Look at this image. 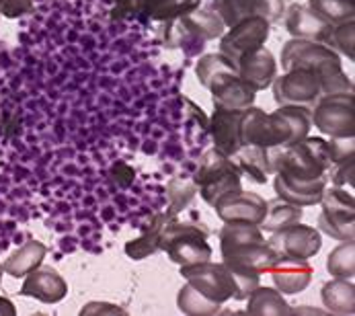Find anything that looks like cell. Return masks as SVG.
Instances as JSON below:
<instances>
[{"mask_svg":"<svg viewBox=\"0 0 355 316\" xmlns=\"http://www.w3.org/2000/svg\"><path fill=\"white\" fill-rule=\"evenodd\" d=\"M312 128V109L300 105H279L265 113L259 107H249L241 115L243 146L279 148L306 138Z\"/></svg>","mask_w":355,"mask_h":316,"instance_id":"obj_1","label":"cell"},{"mask_svg":"<svg viewBox=\"0 0 355 316\" xmlns=\"http://www.w3.org/2000/svg\"><path fill=\"white\" fill-rule=\"evenodd\" d=\"M220 253L228 267L257 275L269 273L279 257L257 224H224L220 230Z\"/></svg>","mask_w":355,"mask_h":316,"instance_id":"obj_2","label":"cell"},{"mask_svg":"<svg viewBox=\"0 0 355 316\" xmlns=\"http://www.w3.org/2000/svg\"><path fill=\"white\" fill-rule=\"evenodd\" d=\"M181 275L187 283H191L198 292H202L205 298L226 304L228 300H247V296L261 283V275L232 269L224 261L214 263L202 261V263L183 265Z\"/></svg>","mask_w":355,"mask_h":316,"instance_id":"obj_3","label":"cell"},{"mask_svg":"<svg viewBox=\"0 0 355 316\" xmlns=\"http://www.w3.org/2000/svg\"><path fill=\"white\" fill-rule=\"evenodd\" d=\"M196 74L198 80L211 93L214 107L245 111L254 105L257 91L241 78L234 62L222 52L202 55L196 64Z\"/></svg>","mask_w":355,"mask_h":316,"instance_id":"obj_4","label":"cell"},{"mask_svg":"<svg viewBox=\"0 0 355 316\" xmlns=\"http://www.w3.org/2000/svg\"><path fill=\"white\" fill-rule=\"evenodd\" d=\"M284 70L294 66H306L320 74L322 95L331 93H354V82L345 74L339 53L327 44L310 40H290L282 50Z\"/></svg>","mask_w":355,"mask_h":316,"instance_id":"obj_5","label":"cell"},{"mask_svg":"<svg viewBox=\"0 0 355 316\" xmlns=\"http://www.w3.org/2000/svg\"><path fill=\"white\" fill-rule=\"evenodd\" d=\"M271 168L273 173L296 181H316L329 177V170L333 168L329 144L320 136H306L294 144L271 148Z\"/></svg>","mask_w":355,"mask_h":316,"instance_id":"obj_6","label":"cell"},{"mask_svg":"<svg viewBox=\"0 0 355 316\" xmlns=\"http://www.w3.org/2000/svg\"><path fill=\"white\" fill-rule=\"evenodd\" d=\"M224 21L218 17V12L207 8H193L173 21H166L162 27V44L168 50H183L187 55L202 52V48L211 42L220 40L224 35Z\"/></svg>","mask_w":355,"mask_h":316,"instance_id":"obj_7","label":"cell"},{"mask_svg":"<svg viewBox=\"0 0 355 316\" xmlns=\"http://www.w3.org/2000/svg\"><path fill=\"white\" fill-rule=\"evenodd\" d=\"M209 228L202 222H177L168 220L162 238L160 251L168 255V259L177 265H193L211 259V247L207 243Z\"/></svg>","mask_w":355,"mask_h":316,"instance_id":"obj_8","label":"cell"},{"mask_svg":"<svg viewBox=\"0 0 355 316\" xmlns=\"http://www.w3.org/2000/svg\"><path fill=\"white\" fill-rule=\"evenodd\" d=\"M243 173L232 157L218 152L216 148L207 150L202 157L200 168L193 175L198 191L205 204L214 206L224 193L241 189Z\"/></svg>","mask_w":355,"mask_h":316,"instance_id":"obj_9","label":"cell"},{"mask_svg":"<svg viewBox=\"0 0 355 316\" xmlns=\"http://www.w3.org/2000/svg\"><path fill=\"white\" fill-rule=\"evenodd\" d=\"M322 211L318 216V230L335 240H354L355 238V200L354 193L327 185L320 204Z\"/></svg>","mask_w":355,"mask_h":316,"instance_id":"obj_10","label":"cell"},{"mask_svg":"<svg viewBox=\"0 0 355 316\" xmlns=\"http://www.w3.org/2000/svg\"><path fill=\"white\" fill-rule=\"evenodd\" d=\"M312 125L329 138L355 136V95L331 93L322 95L312 107Z\"/></svg>","mask_w":355,"mask_h":316,"instance_id":"obj_11","label":"cell"},{"mask_svg":"<svg viewBox=\"0 0 355 316\" xmlns=\"http://www.w3.org/2000/svg\"><path fill=\"white\" fill-rule=\"evenodd\" d=\"M271 87L277 105H300L312 109L322 97L320 74L306 66L288 68L282 76L273 78Z\"/></svg>","mask_w":355,"mask_h":316,"instance_id":"obj_12","label":"cell"},{"mask_svg":"<svg viewBox=\"0 0 355 316\" xmlns=\"http://www.w3.org/2000/svg\"><path fill=\"white\" fill-rule=\"evenodd\" d=\"M271 31V23L263 17H249L232 25L222 37H220V52L232 62H236L241 55L253 52L257 48L265 46Z\"/></svg>","mask_w":355,"mask_h":316,"instance_id":"obj_13","label":"cell"},{"mask_svg":"<svg viewBox=\"0 0 355 316\" xmlns=\"http://www.w3.org/2000/svg\"><path fill=\"white\" fill-rule=\"evenodd\" d=\"M224 224H261L267 213V202L253 191L234 189L224 193L214 206Z\"/></svg>","mask_w":355,"mask_h":316,"instance_id":"obj_14","label":"cell"},{"mask_svg":"<svg viewBox=\"0 0 355 316\" xmlns=\"http://www.w3.org/2000/svg\"><path fill=\"white\" fill-rule=\"evenodd\" d=\"M271 234L273 236L267 243L277 251V255H288V257H296V259H310L322 247L320 230L314 226H306L302 222L288 226L284 230L271 232Z\"/></svg>","mask_w":355,"mask_h":316,"instance_id":"obj_15","label":"cell"},{"mask_svg":"<svg viewBox=\"0 0 355 316\" xmlns=\"http://www.w3.org/2000/svg\"><path fill=\"white\" fill-rule=\"evenodd\" d=\"M211 8L218 12V17L224 21L226 27H232L249 17H263L265 21L275 23L277 19H282L286 10V2L284 0H214Z\"/></svg>","mask_w":355,"mask_h":316,"instance_id":"obj_16","label":"cell"},{"mask_svg":"<svg viewBox=\"0 0 355 316\" xmlns=\"http://www.w3.org/2000/svg\"><path fill=\"white\" fill-rule=\"evenodd\" d=\"M241 115L239 109H224L214 107V115L209 119V134L214 148L226 157H234L241 148Z\"/></svg>","mask_w":355,"mask_h":316,"instance_id":"obj_17","label":"cell"},{"mask_svg":"<svg viewBox=\"0 0 355 316\" xmlns=\"http://www.w3.org/2000/svg\"><path fill=\"white\" fill-rule=\"evenodd\" d=\"M23 286L19 290L21 296L35 298L44 304H55L66 298L68 294V283L66 279L51 267H37L31 273L23 277Z\"/></svg>","mask_w":355,"mask_h":316,"instance_id":"obj_18","label":"cell"},{"mask_svg":"<svg viewBox=\"0 0 355 316\" xmlns=\"http://www.w3.org/2000/svg\"><path fill=\"white\" fill-rule=\"evenodd\" d=\"M286 12V29L292 37L327 44L333 25L318 17L308 4H292Z\"/></svg>","mask_w":355,"mask_h":316,"instance_id":"obj_19","label":"cell"},{"mask_svg":"<svg viewBox=\"0 0 355 316\" xmlns=\"http://www.w3.org/2000/svg\"><path fill=\"white\" fill-rule=\"evenodd\" d=\"M275 288L286 294V296H294L304 292L306 288L312 281V265L308 263V259H296V257H288V255H279L275 259V263L269 269Z\"/></svg>","mask_w":355,"mask_h":316,"instance_id":"obj_20","label":"cell"},{"mask_svg":"<svg viewBox=\"0 0 355 316\" xmlns=\"http://www.w3.org/2000/svg\"><path fill=\"white\" fill-rule=\"evenodd\" d=\"M234 66H236L241 78L249 87H253L254 91H265L267 87H271L273 78L277 76V62H275L273 53L265 46L241 55L234 62Z\"/></svg>","mask_w":355,"mask_h":316,"instance_id":"obj_21","label":"cell"},{"mask_svg":"<svg viewBox=\"0 0 355 316\" xmlns=\"http://www.w3.org/2000/svg\"><path fill=\"white\" fill-rule=\"evenodd\" d=\"M327 185H329V177H322L316 181H296V179L275 173V179H273L275 195L284 202L298 206V208L318 206Z\"/></svg>","mask_w":355,"mask_h":316,"instance_id":"obj_22","label":"cell"},{"mask_svg":"<svg viewBox=\"0 0 355 316\" xmlns=\"http://www.w3.org/2000/svg\"><path fill=\"white\" fill-rule=\"evenodd\" d=\"M48 255V247L40 240H27L23 247H19L4 263L2 269L6 275L15 277V279H23L27 273H31L33 269H37L40 265L44 263Z\"/></svg>","mask_w":355,"mask_h":316,"instance_id":"obj_23","label":"cell"},{"mask_svg":"<svg viewBox=\"0 0 355 316\" xmlns=\"http://www.w3.org/2000/svg\"><path fill=\"white\" fill-rule=\"evenodd\" d=\"M232 160L239 164L241 173L247 175L251 181L263 185L267 183L269 175L273 173L271 168V150L261 148V146H243Z\"/></svg>","mask_w":355,"mask_h":316,"instance_id":"obj_24","label":"cell"},{"mask_svg":"<svg viewBox=\"0 0 355 316\" xmlns=\"http://www.w3.org/2000/svg\"><path fill=\"white\" fill-rule=\"evenodd\" d=\"M327 313L333 315H354L355 313V286L352 279L335 277L322 286L320 292Z\"/></svg>","mask_w":355,"mask_h":316,"instance_id":"obj_25","label":"cell"},{"mask_svg":"<svg viewBox=\"0 0 355 316\" xmlns=\"http://www.w3.org/2000/svg\"><path fill=\"white\" fill-rule=\"evenodd\" d=\"M247 315L253 316H286L290 315V304L286 302L284 294L277 288H265L257 286L247 296Z\"/></svg>","mask_w":355,"mask_h":316,"instance_id":"obj_26","label":"cell"},{"mask_svg":"<svg viewBox=\"0 0 355 316\" xmlns=\"http://www.w3.org/2000/svg\"><path fill=\"white\" fill-rule=\"evenodd\" d=\"M171 220L168 213H156L148 226V230H144L138 238L130 240L125 245V255L134 261H142L146 257L154 255L156 251H160V238H162V230L166 226V222Z\"/></svg>","mask_w":355,"mask_h":316,"instance_id":"obj_27","label":"cell"},{"mask_svg":"<svg viewBox=\"0 0 355 316\" xmlns=\"http://www.w3.org/2000/svg\"><path fill=\"white\" fill-rule=\"evenodd\" d=\"M198 6H202V0H136V10L158 23L173 21Z\"/></svg>","mask_w":355,"mask_h":316,"instance_id":"obj_28","label":"cell"},{"mask_svg":"<svg viewBox=\"0 0 355 316\" xmlns=\"http://www.w3.org/2000/svg\"><path fill=\"white\" fill-rule=\"evenodd\" d=\"M298 222H302V208L277 198L273 202H267L265 220L259 226L265 232H277V230H284V228L294 226Z\"/></svg>","mask_w":355,"mask_h":316,"instance_id":"obj_29","label":"cell"},{"mask_svg":"<svg viewBox=\"0 0 355 316\" xmlns=\"http://www.w3.org/2000/svg\"><path fill=\"white\" fill-rule=\"evenodd\" d=\"M177 306L183 315L191 316H211L218 315L222 310V304L205 298L202 292H198L191 283H185L181 290H179V296H177Z\"/></svg>","mask_w":355,"mask_h":316,"instance_id":"obj_30","label":"cell"},{"mask_svg":"<svg viewBox=\"0 0 355 316\" xmlns=\"http://www.w3.org/2000/svg\"><path fill=\"white\" fill-rule=\"evenodd\" d=\"M327 271L333 277L341 279H354L355 275V243L354 240H341L337 249L329 253Z\"/></svg>","mask_w":355,"mask_h":316,"instance_id":"obj_31","label":"cell"},{"mask_svg":"<svg viewBox=\"0 0 355 316\" xmlns=\"http://www.w3.org/2000/svg\"><path fill=\"white\" fill-rule=\"evenodd\" d=\"M196 195H198V185H196L193 177L191 179H173V181H168V185H166L168 211L166 213L171 218H175L177 213H181L191 204V200Z\"/></svg>","mask_w":355,"mask_h":316,"instance_id":"obj_32","label":"cell"},{"mask_svg":"<svg viewBox=\"0 0 355 316\" xmlns=\"http://www.w3.org/2000/svg\"><path fill=\"white\" fill-rule=\"evenodd\" d=\"M308 6L331 25L354 19L355 4L345 0H308Z\"/></svg>","mask_w":355,"mask_h":316,"instance_id":"obj_33","label":"cell"},{"mask_svg":"<svg viewBox=\"0 0 355 316\" xmlns=\"http://www.w3.org/2000/svg\"><path fill=\"white\" fill-rule=\"evenodd\" d=\"M327 46H329V48H333V50H335L337 53H343V55H347V60H349V62H354L355 60V23H354V19L333 25Z\"/></svg>","mask_w":355,"mask_h":316,"instance_id":"obj_34","label":"cell"},{"mask_svg":"<svg viewBox=\"0 0 355 316\" xmlns=\"http://www.w3.org/2000/svg\"><path fill=\"white\" fill-rule=\"evenodd\" d=\"M327 144H329V155H331L333 166L355 157L354 136L352 138H331V140H327Z\"/></svg>","mask_w":355,"mask_h":316,"instance_id":"obj_35","label":"cell"},{"mask_svg":"<svg viewBox=\"0 0 355 316\" xmlns=\"http://www.w3.org/2000/svg\"><path fill=\"white\" fill-rule=\"evenodd\" d=\"M331 185L354 189L355 187V158H349L341 164H335V173H329Z\"/></svg>","mask_w":355,"mask_h":316,"instance_id":"obj_36","label":"cell"},{"mask_svg":"<svg viewBox=\"0 0 355 316\" xmlns=\"http://www.w3.org/2000/svg\"><path fill=\"white\" fill-rule=\"evenodd\" d=\"M33 8V0H0V15L6 19H19L29 15Z\"/></svg>","mask_w":355,"mask_h":316,"instance_id":"obj_37","label":"cell"},{"mask_svg":"<svg viewBox=\"0 0 355 316\" xmlns=\"http://www.w3.org/2000/svg\"><path fill=\"white\" fill-rule=\"evenodd\" d=\"M111 179L117 183V187H121V189H128V187L134 183V179H136V173H134V168H132L128 162L119 160V162H115V164L111 166Z\"/></svg>","mask_w":355,"mask_h":316,"instance_id":"obj_38","label":"cell"},{"mask_svg":"<svg viewBox=\"0 0 355 316\" xmlns=\"http://www.w3.org/2000/svg\"><path fill=\"white\" fill-rule=\"evenodd\" d=\"M80 315L85 316H99V315H121L125 316L128 315V310L125 308H121V306H117V304H109V302H89L83 310H80Z\"/></svg>","mask_w":355,"mask_h":316,"instance_id":"obj_39","label":"cell"},{"mask_svg":"<svg viewBox=\"0 0 355 316\" xmlns=\"http://www.w3.org/2000/svg\"><path fill=\"white\" fill-rule=\"evenodd\" d=\"M109 10H111V17L121 21L125 17H130L134 10H136V0H103Z\"/></svg>","mask_w":355,"mask_h":316,"instance_id":"obj_40","label":"cell"},{"mask_svg":"<svg viewBox=\"0 0 355 316\" xmlns=\"http://www.w3.org/2000/svg\"><path fill=\"white\" fill-rule=\"evenodd\" d=\"M15 315H17V308H15V304H12L8 298L0 296V316H15Z\"/></svg>","mask_w":355,"mask_h":316,"instance_id":"obj_41","label":"cell"},{"mask_svg":"<svg viewBox=\"0 0 355 316\" xmlns=\"http://www.w3.org/2000/svg\"><path fill=\"white\" fill-rule=\"evenodd\" d=\"M327 310H320V308H292L290 306V315H324Z\"/></svg>","mask_w":355,"mask_h":316,"instance_id":"obj_42","label":"cell"},{"mask_svg":"<svg viewBox=\"0 0 355 316\" xmlns=\"http://www.w3.org/2000/svg\"><path fill=\"white\" fill-rule=\"evenodd\" d=\"M2 273H4V269H2V263H0V281H2Z\"/></svg>","mask_w":355,"mask_h":316,"instance_id":"obj_43","label":"cell"},{"mask_svg":"<svg viewBox=\"0 0 355 316\" xmlns=\"http://www.w3.org/2000/svg\"><path fill=\"white\" fill-rule=\"evenodd\" d=\"M345 2H354V4H355V0H345Z\"/></svg>","mask_w":355,"mask_h":316,"instance_id":"obj_44","label":"cell"}]
</instances>
